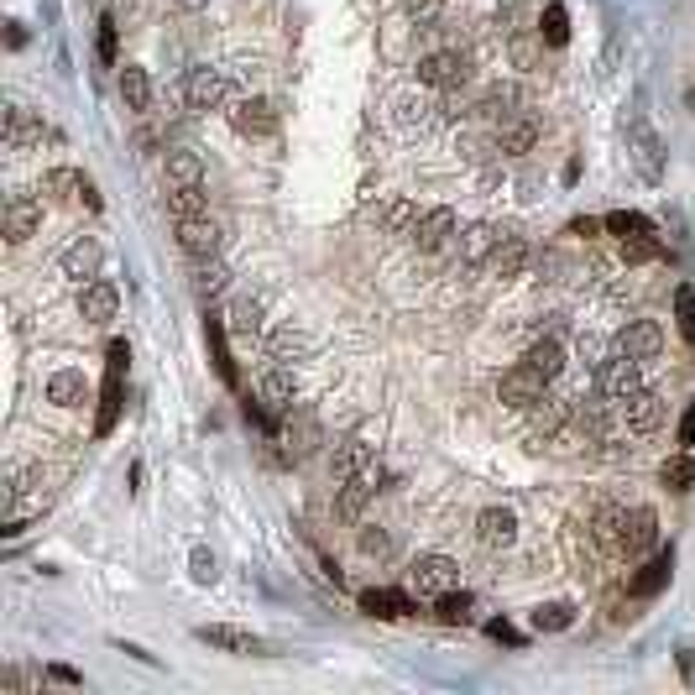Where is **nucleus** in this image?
Segmentation results:
<instances>
[{
    "label": "nucleus",
    "mask_w": 695,
    "mask_h": 695,
    "mask_svg": "<svg viewBox=\"0 0 695 695\" xmlns=\"http://www.w3.org/2000/svg\"><path fill=\"white\" fill-rule=\"evenodd\" d=\"M534 262V246H528L523 236H513V230H507V236L497 241V251L492 257H486V272L492 277H523V267Z\"/></svg>",
    "instance_id": "27"
},
{
    "label": "nucleus",
    "mask_w": 695,
    "mask_h": 695,
    "mask_svg": "<svg viewBox=\"0 0 695 695\" xmlns=\"http://www.w3.org/2000/svg\"><path fill=\"white\" fill-rule=\"evenodd\" d=\"M523 361L534 366L539 377H549V382H554V377L565 372V345H560V340H534V345H528V356H523Z\"/></svg>",
    "instance_id": "37"
},
{
    "label": "nucleus",
    "mask_w": 695,
    "mask_h": 695,
    "mask_svg": "<svg viewBox=\"0 0 695 695\" xmlns=\"http://www.w3.org/2000/svg\"><path fill=\"white\" fill-rule=\"evenodd\" d=\"M42 189H48L58 204H89V210H100V194H95V183H89L79 168H48V178H42Z\"/></svg>",
    "instance_id": "18"
},
{
    "label": "nucleus",
    "mask_w": 695,
    "mask_h": 695,
    "mask_svg": "<svg viewBox=\"0 0 695 695\" xmlns=\"http://www.w3.org/2000/svg\"><path fill=\"white\" fill-rule=\"evenodd\" d=\"M460 586V565L450 560V554H419V560L408 565V591L413 596H445Z\"/></svg>",
    "instance_id": "6"
},
{
    "label": "nucleus",
    "mask_w": 695,
    "mask_h": 695,
    "mask_svg": "<svg viewBox=\"0 0 695 695\" xmlns=\"http://www.w3.org/2000/svg\"><path fill=\"white\" fill-rule=\"evenodd\" d=\"M225 100H230V79L220 74V68H189V74H183V105H189L194 115L225 110Z\"/></svg>",
    "instance_id": "8"
},
{
    "label": "nucleus",
    "mask_w": 695,
    "mask_h": 695,
    "mask_svg": "<svg viewBox=\"0 0 695 695\" xmlns=\"http://www.w3.org/2000/svg\"><path fill=\"white\" fill-rule=\"evenodd\" d=\"M189 575H194L199 586H215V581H220V565H215V554L204 549V544H199V549L189 554Z\"/></svg>",
    "instance_id": "49"
},
{
    "label": "nucleus",
    "mask_w": 695,
    "mask_h": 695,
    "mask_svg": "<svg viewBox=\"0 0 695 695\" xmlns=\"http://www.w3.org/2000/svg\"><path fill=\"white\" fill-rule=\"evenodd\" d=\"M178 6H183V11H199V6H210V0H178Z\"/></svg>",
    "instance_id": "59"
},
{
    "label": "nucleus",
    "mask_w": 695,
    "mask_h": 695,
    "mask_svg": "<svg viewBox=\"0 0 695 695\" xmlns=\"http://www.w3.org/2000/svg\"><path fill=\"white\" fill-rule=\"evenodd\" d=\"M408 16H419V21H434V16H439V0H408Z\"/></svg>",
    "instance_id": "58"
},
{
    "label": "nucleus",
    "mask_w": 695,
    "mask_h": 695,
    "mask_svg": "<svg viewBox=\"0 0 695 695\" xmlns=\"http://www.w3.org/2000/svg\"><path fill=\"white\" fill-rule=\"evenodd\" d=\"M617 246H622V262H633V267L664 257V241H659V236H622Z\"/></svg>",
    "instance_id": "43"
},
{
    "label": "nucleus",
    "mask_w": 695,
    "mask_h": 695,
    "mask_svg": "<svg viewBox=\"0 0 695 695\" xmlns=\"http://www.w3.org/2000/svg\"><path fill=\"white\" fill-rule=\"evenodd\" d=\"M372 215H377V225L387 230V236H413V230H419V210H413L408 199H387Z\"/></svg>",
    "instance_id": "34"
},
{
    "label": "nucleus",
    "mask_w": 695,
    "mask_h": 695,
    "mask_svg": "<svg viewBox=\"0 0 695 695\" xmlns=\"http://www.w3.org/2000/svg\"><path fill=\"white\" fill-rule=\"evenodd\" d=\"M648 549H659L654 507H622V518H617V560H643Z\"/></svg>",
    "instance_id": "3"
},
{
    "label": "nucleus",
    "mask_w": 695,
    "mask_h": 695,
    "mask_svg": "<svg viewBox=\"0 0 695 695\" xmlns=\"http://www.w3.org/2000/svg\"><path fill=\"white\" fill-rule=\"evenodd\" d=\"M622 136H628V157L643 183H659L664 178V136L648 126L643 110H628V121H622Z\"/></svg>",
    "instance_id": "2"
},
{
    "label": "nucleus",
    "mask_w": 695,
    "mask_h": 695,
    "mask_svg": "<svg viewBox=\"0 0 695 695\" xmlns=\"http://www.w3.org/2000/svg\"><path fill=\"white\" fill-rule=\"evenodd\" d=\"M544 387H549V377H539L528 361H518L513 372H502V382H497V398H502L507 408H523V413H528V408H534V403L544 398Z\"/></svg>",
    "instance_id": "11"
},
{
    "label": "nucleus",
    "mask_w": 695,
    "mask_h": 695,
    "mask_svg": "<svg viewBox=\"0 0 695 695\" xmlns=\"http://www.w3.org/2000/svg\"><path fill=\"white\" fill-rule=\"evenodd\" d=\"M434 617L439 622H450V628H455V622H471V591H445V596H434Z\"/></svg>",
    "instance_id": "42"
},
{
    "label": "nucleus",
    "mask_w": 695,
    "mask_h": 695,
    "mask_svg": "<svg viewBox=\"0 0 695 695\" xmlns=\"http://www.w3.org/2000/svg\"><path fill=\"white\" fill-rule=\"evenodd\" d=\"M539 136H544V126L534 121V115H518V121H502V126H497L492 147H497L502 157H528V152L539 147Z\"/></svg>",
    "instance_id": "22"
},
{
    "label": "nucleus",
    "mask_w": 695,
    "mask_h": 695,
    "mask_svg": "<svg viewBox=\"0 0 695 695\" xmlns=\"http://www.w3.org/2000/svg\"><path fill=\"white\" fill-rule=\"evenodd\" d=\"M100 262H105L100 241L95 236H79L74 246L63 251V277H74V283L84 288V283H95V277H100Z\"/></svg>",
    "instance_id": "23"
},
{
    "label": "nucleus",
    "mask_w": 695,
    "mask_h": 695,
    "mask_svg": "<svg viewBox=\"0 0 695 695\" xmlns=\"http://www.w3.org/2000/svg\"><path fill=\"white\" fill-rule=\"evenodd\" d=\"M168 215L183 220V215H210L204 210V183L199 189H168Z\"/></svg>",
    "instance_id": "46"
},
{
    "label": "nucleus",
    "mask_w": 695,
    "mask_h": 695,
    "mask_svg": "<svg viewBox=\"0 0 695 695\" xmlns=\"http://www.w3.org/2000/svg\"><path fill=\"white\" fill-rule=\"evenodd\" d=\"M126 366H131V345L126 340H110V351H105V392H100V413H95V439H110V429L121 424V408H126Z\"/></svg>",
    "instance_id": "1"
},
{
    "label": "nucleus",
    "mask_w": 695,
    "mask_h": 695,
    "mask_svg": "<svg viewBox=\"0 0 695 695\" xmlns=\"http://www.w3.org/2000/svg\"><path fill=\"white\" fill-rule=\"evenodd\" d=\"M486 638L502 643V648H523V643H528V638L513 628V622H507V617H492V622H486Z\"/></svg>",
    "instance_id": "50"
},
{
    "label": "nucleus",
    "mask_w": 695,
    "mask_h": 695,
    "mask_svg": "<svg viewBox=\"0 0 695 695\" xmlns=\"http://www.w3.org/2000/svg\"><path fill=\"white\" fill-rule=\"evenodd\" d=\"M523 6V0H502V11H518Z\"/></svg>",
    "instance_id": "60"
},
{
    "label": "nucleus",
    "mask_w": 695,
    "mask_h": 695,
    "mask_svg": "<svg viewBox=\"0 0 695 695\" xmlns=\"http://www.w3.org/2000/svg\"><path fill=\"white\" fill-rule=\"evenodd\" d=\"M110 643H115V648H121V654H131L136 664H157V654H147V648H142V643H126V638H110Z\"/></svg>",
    "instance_id": "56"
},
{
    "label": "nucleus",
    "mask_w": 695,
    "mask_h": 695,
    "mask_svg": "<svg viewBox=\"0 0 695 695\" xmlns=\"http://www.w3.org/2000/svg\"><path fill=\"white\" fill-rule=\"evenodd\" d=\"M659 481L669 486V492H690V486H695V455L690 450H680V455H669L664 460V466H659Z\"/></svg>",
    "instance_id": "38"
},
{
    "label": "nucleus",
    "mask_w": 695,
    "mask_h": 695,
    "mask_svg": "<svg viewBox=\"0 0 695 695\" xmlns=\"http://www.w3.org/2000/svg\"><path fill=\"white\" fill-rule=\"evenodd\" d=\"M189 288H194V298L204 309L215 304V298L230 288V272H225V262L220 257H194V267H189Z\"/></svg>",
    "instance_id": "24"
},
{
    "label": "nucleus",
    "mask_w": 695,
    "mask_h": 695,
    "mask_svg": "<svg viewBox=\"0 0 695 695\" xmlns=\"http://www.w3.org/2000/svg\"><path fill=\"white\" fill-rule=\"evenodd\" d=\"M565 419H570V408L560 398H549V392H544L534 408H528V429H534V439H554V434L565 429Z\"/></svg>",
    "instance_id": "33"
},
{
    "label": "nucleus",
    "mask_w": 695,
    "mask_h": 695,
    "mask_svg": "<svg viewBox=\"0 0 695 695\" xmlns=\"http://www.w3.org/2000/svg\"><path fill=\"white\" fill-rule=\"evenodd\" d=\"M664 419H669V403L659 398V392H648V387H638L633 398L622 403V424H628L633 434H659Z\"/></svg>",
    "instance_id": "16"
},
{
    "label": "nucleus",
    "mask_w": 695,
    "mask_h": 695,
    "mask_svg": "<svg viewBox=\"0 0 695 695\" xmlns=\"http://www.w3.org/2000/svg\"><path fill=\"white\" fill-rule=\"evenodd\" d=\"M361 554L387 560V554H392V534H382V528H361Z\"/></svg>",
    "instance_id": "51"
},
{
    "label": "nucleus",
    "mask_w": 695,
    "mask_h": 695,
    "mask_svg": "<svg viewBox=\"0 0 695 695\" xmlns=\"http://www.w3.org/2000/svg\"><path fill=\"white\" fill-rule=\"evenodd\" d=\"M225 324H230L236 335L257 340V335H262V304H257V298H236V304H230V314H225Z\"/></svg>",
    "instance_id": "39"
},
{
    "label": "nucleus",
    "mask_w": 695,
    "mask_h": 695,
    "mask_svg": "<svg viewBox=\"0 0 695 695\" xmlns=\"http://www.w3.org/2000/svg\"><path fill=\"white\" fill-rule=\"evenodd\" d=\"M115 309H121V293H115V283H105V277H95V283L79 288V314H84V324H110Z\"/></svg>",
    "instance_id": "25"
},
{
    "label": "nucleus",
    "mask_w": 695,
    "mask_h": 695,
    "mask_svg": "<svg viewBox=\"0 0 695 695\" xmlns=\"http://www.w3.org/2000/svg\"><path fill=\"white\" fill-rule=\"evenodd\" d=\"M643 387V361H633V356H612V361H601V372H596V392H601V403H628L633 392Z\"/></svg>",
    "instance_id": "7"
},
{
    "label": "nucleus",
    "mask_w": 695,
    "mask_h": 695,
    "mask_svg": "<svg viewBox=\"0 0 695 695\" xmlns=\"http://www.w3.org/2000/svg\"><path fill=\"white\" fill-rule=\"evenodd\" d=\"M476 539L486 549H513V539H518V513H513V507H486V513L476 518Z\"/></svg>",
    "instance_id": "26"
},
{
    "label": "nucleus",
    "mask_w": 695,
    "mask_h": 695,
    "mask_svg": "<svg viewBox=\"0 0 695 695\" xmlns=\"http://www.w3.org/2000/svg\"><path fill=\"white\" fill-rule=\"evenodd\" d=\"M544 32L534 27V32H513V68H528V74H534L539 68V58H544Z\"/></svg>",
    "instance_id": "40"
},
{
    "label": "nucleus",
    "mask_w": 695,
    "mask_h": 695,
    "mask_svg": "<svg viewBox=\"0 0 695 695\" xmlns=\"http://www.w3.org/2000/svg\"><path fill=\"white\" fill-rule=\"evenodd\" d=\"M48 136H58L42 115H32V110H21V105H11L6 110V147H16V152H27V147H42Z\"/></svg>",
    "instance_id": "21"
},
{
    "label": "nucleus",
    "mask_w": 695,
    "mask_h": 695,
    "mask_svg": "<svg viewBox=\"0 0 695 695\" xmlns=\"http://www.w3.org/2000/svg\"><path fill=\"white\" fill-rule=\"evenodd\" d=\"M48 403H58V408H79V403H89V377L74 372V366L53 372V377H48Z\"/></svg>",
    "instance_id": "32"
},
{
    "label": "nucleus",
    "mask_w": 695,
    "mask_h": 695,
    "mask_svg": "<svg viewBox=\"0 0 695 695\" xmlns=\"http://www.w3.org/2000/svg\"><path fill=\"white\" fill-rule=\"evenodd\" d=\"M575 617H581L575 601H539V607L528 612V628H534V633H570Z\"/></svg>",
    "instance_id": "31"
},
{
    "label": "nucleus",
    "mask_w": 695,
    "mask_h": 695,
    "mask_svg": "<svg viewBox=\"0 0 695 695\" xmlns=\"http://www.w3.org/2000/svg\"><path fill=\"white\" fill-rule=\"evenodd\" d=\"M675 664H680V680L695 685V648H675Z\"/></svg>",
    "instance_id": "55"
},
{
    "label": "nucleus",
    "mask_w": 695,
    "mask_h": 695,
    "mask_svg": "<svg viewBox=\"0 0 695 695\" xmlns=\"http://www.w3.org/2000/svg\"><path fill=\"white\" fill-rule=\"evenodd\" d=\"M617 351L633 356V361H654L664 351V330L654 319H633V324H622V330H617Z\"/></svg>",
    "instance_id": "20"
},
{
    "label": "nucleus",
    "mask_w": 695,
    "mask_h": 695,
    "mask_svg": "<svg viewBox=\"0 0 695 695\" xmlns=\"http://www.w3.org/2000/svg\"><path fill=\"white\" fill-rule=\"evenodd\" d=\"M48 680L53 685H84V675H79L74 664H48Z\"/></svg>",
    "instance_id": "53"
},
{
    "label": "nucleus",
    "mask_w": 695,
    "mask_h": 695,
    "mask_svg": "<svg viewBox=\"0 0 695 695\" xmlns=\"http://www.w3.org/2000/svg\"><path fill=\"white\" fill-rule=\"evenodd\" d=\"M335 481H361L372 486V492H382V460L372 445H361V439H340L335 445Z\"/></svg>",
    "instance_id": "5"
},
{
    "label": "nucleus",
    "mask_w": 695,
    "mask_h": 695,
    "mask_svg": "<svg viewBox=\"0 0 695 695\" xmlns=\"http://www.w3.org/2000/svg\"><path fill=\"white\" fill-rule=\"evenodd\" d=\"M121 100H126V110H147L152 105V79H147L142 63H126L121 68Z\"/></svg>",
    "instance_id": "36"
},
{
    "label": "nucleus",
    "mask_w": 695,
    "mask_h": 695,
    "mask_svg": "<svg viewBox=\"0 0 695 695\" xmlns=\"http://www.w3.org/2000/svg\"><path fill=\"white\" fill-rule=\"evenodd\" d=\"M199 643H210L220 648V654H241V659H262L272 654V643L257 638V633H246V628H230V622H204V628H194Z\"/></svg>",
    "instance_id": "10"
},
{
    "label": "nucleus",
    "mask_w": 695,
    "mask_h": 695,
    "mask_svg": "<svg viewBox=\"0 0 695 695\" xmlns=\"http://www.w3.org/2000/svg\"><path fill=\"white\" fill-rule=\"evenodd\" d=\"M230 126H236V136H246V142H272L277 126H283V115H277L272 100L251 95V100H236V110H230Z\"/></svg>",
    "instance_id": "9"
},
{
    "label": "nucleus",
    "mask_w": 695,
    "mask_h": 695,
    "mask_svg": "<svg viewBox=\"0 0 695 695\" xmlns=\"http://www.w3.org/2000/svg\"><path fill=\"white\" fill-rule=\"evenodd\" d=\"M230 324H225V314H215V309H204V340H210V361H215V372H220V382L236 392L241 387V372H236V361H230Z\"/></svg>",
    "instance_id": "19"
},
{
    "label": "nucleus",
    "mask_w": 695,
    "mask_h": 695,
    "mask_svg": "<svg viewBox=\"0 0 695 695\" xmlns=\"http://www.w3.org/2000/svg\"><path fill=\"white\" fill-rule=\"evenodd\" d=\"M607 230L622 241V236H654V220L648 215H638V210H612L607 215Z\"/></svg>",
    "instance_id": "44"
},
{
    "label": "nucleus",
    "mask_w": 695,
    "mask_h": 695,
    "mask_svg": "<svg viewBox=\"0 0 695 695\" xmlns=\"http://www.w3.org/2000/svg\"><path fill=\"white\" fill-rule=\"evenodd\" d=\"M680 445H685V450H695V398H690L685 419H680Z\"/></svg>",
    "instance_id": "57"
},
{
    "label": "nucleus",
    "mask_w": 695,
    "mask_h": 695,
    "mask_svg": "<svg viewBox=\"0 0 695 695\" xmlns=\"http://www.w3.org/2000/svg\"><path fill=\"white\" fill-rule=\"evenodd\" d=\"M675 324H680L685 345H695V288H690V283L675 288Z\"/></svg>",
    "instance_id": "47"
},
{
    "label": "nucleus",
    "mask_w": 695,
    "mask_h": 695,
    "mask_svg": "<svg viewBox=\"0 0 695 695\" xmlns=\"http://www.w3.org/2000/svg\"><path fill=\"white\" fill-rule=\"evenodd\" d=\"M601 230H607V220L581 215V220H570V225H565V236H586V241H591V236H601Z\"/></svg>",
    "instance_id": "52"
},
{
    "label": "nucleus",
    "mask_w": 695,
    "mask_h": 695,
    "mask_svg": "<svg viewBox=\"0 0 695 695\" xmlns=\"http://www.w3.org/2000/svg\"><path fill=\"white\" fill-rule=\"evenodd\" d=\"M0 230H6V241H11V246L32 241L37 230H42V199H32V194H11V199H6V215H0Z\"/></svg>",
    "instance_id": "14"
},
{
    "label": "nucleus",
    "mask_w": 695,
    "mask_h": 695,
    "mask_svg": "<svg viewBox=\"0 0 695 695\" xmlns=\"http://www.w3.org/2000/svg\"><path fill=\"white\" fill-rule=\"evenodd\" d=\"M413 241H419V251H445L450 241H455V210H445V204H439V210H429V215H419V230H413Z\"/></svg>",
    "instance_id": "29"
},
{
    "label": "nucleus",
    "mask_w": 695,
    "mask_h": 695,
    "mask_svg": "<svg viewBox=\"0 0 695 695\" xmlns=\"http://www.w3.org/2000/svg\"><path fill=\"white\" fill-rule=\"evenodd\" d=\"M162 178H168V189H199L204 183V157L189 152V147H173L162 157Z\"/></svg>",
    "instance_id": "28"
},
{
    "label": "nucleus",
    "mask_w": 695,
    "mask_h": 695,
    "mask_svg": "<svg viewBox=\"0 0 695 695\" xmlns=\"http://www.w3.org/2000/svg\"><path fill=\"white\" fill-rule=\"evenodd\" d=\"M293 392H298L293 372H277V366H272V372L262 377V387H257V398H262L272 413H288V408H293Z\"/></svg>",
    "instance_id": "35"
},
{
    "label": "nucleus",
    "mask_w": 695,
    "mask_h": 695,
    "mask_svg": "<svg viewBox=\"0 0 695 695\" xmlns=\"http://www.w3.org/2000/svg\"><path fill=\"white\" fill-rule=\"evenodd\" d=\"M513 105H518V89H486L481 105H476V115H486V121H507Z\"/></svg>",
    "instance_id": "45"
},
{
    "label": "nucleus",
    "mask_w": 695,
    "mask_h": 695,
    "mask_svg": "<svg viewBox=\"0 0 695 695\" xmlns=\"http://www.w3.org/2000/svg\"><path fill=\"white\" fill-rule=\"evenodd\" d=\"M669 575H675V544H669V549H654V560L628 575V601H654V596L669 586Z\"/></svg>",
    "instance_id": "13"
},
{
    "label": "nucleus",
    "mask_w": 695,
    "mask_h": 695,
    "mask_svg": "<svg viewBox=\"0 0 695 695\" xmlns=\"http://www.w3.org/2000/svg\"><path fill=\"white\" fill-rule=\"evenodd\" d=\"M173 236L183 246V257H215V251H220V225L210 215H183V220H173Z\"/></svg>",
    "instance_id": "15"
},
{
    "label": "nucleus",
    "mask_w": 695,
    "mask_h": 695,
    "mask_svg": "<svg viewBox=\"0 0 695 695\" xmlns=\"http://www.w3.org/2000/svg\"><path fill=\"white\" fill-rule=\"evenodd\" d=\"M27 42H32V32L21 27V21H6V48H11V53H21Z\"/></svg>",
    "instance_id": "54"
},
{
    "label": "nucleus",
    "mask_w": 695,
    "mask_h": 695,
    "mask_svg": "<svg viewBox=\"0 0 695 695\" xmlns=\"http://www.w3.org/2000/svg\"><path fill=\"white\" fill-rule=\"evenodd\" d=\"M539 32H544V42H549V48H565V42H570V11L560 6V0H549V6H544Z\"/></svg>",
    "instance_id": "41"
},
{
    "label": "nucleus",
    "mask_w": 695,
    "mask_h": 695,
    "mask_svg": "<svg viewBox=\"0 0 695 695\" xmlns=\"http://www.w3.org/2000/svg\"><path fill=\"white\" fill-rule=\"evenodd\" d=\"M466 79H471V58L455 53V48L419 58V84H429V89H460Z\"/></svg>",
    "instance_id": "12"
},
{
    "label": "nucleus",
    "mask_w": 695,
    "mask_h": 695,
    "mask_svg": "<svg viewBox=\"0 0 695 695\" xmlns=\"http://www.w3.org/2000/svg\"><path fill=\"white\" fill-rule=\"evenodd\" d=\"M356 601H361V612H372V617H382V622L419 612V596H413L408 586H403V591H398V586H366Z\"/></svg>",
    "instance_id": "17"
},
{
    "label": "nucleus",
    "mask_w": 695,
    "mask_h": 695,
    "mask_svg": "<svg viewBox=\"0 0 695 695\" xmlns=\"http://www.w3.org/2000/svg\"><path fill=\"white\" fill-rule=\"evenodd\" d=\"M507 236V230H497V225H471L466 236H460V267H486V257L497 251V241Z\"/></svg>",
    "instance_id": "30"
},
{
    "label": "nucleus",
    "mask_w": 695,
    "mask_h": 695,
    "mask_svg": "<svg viewBox=\"0 0 695 695\" xmlns=\"http://www.w3.org/2000/svg\"><path fill=\"white\" fill-rule=\"evenodd\" d=\"M685 105H690V110H695V89H685Z\"/></svg>",
    "instance_id": "61"
},
{
    "label": "nucleus",
    "mask_w": 695,
    "mask_h": 695,
    "mask_svg": "<svg viewBox=\"0 0 695 695\" xmlns=\"http://www.w3.org/2000/svg\"><path fill=\"white\" fill-rule=\"evenodd\" d=\"M277 445H283V460H309V455L324 445V424H319V413H314L309 403H293L283 434H277Z\"/></svg>",
    "instance_id": "4"
},
{
    "label": "nucleus",
    "mask_w": 695,
    "mask_h": 695,
    "mask_svg": "<svg viewBox=\"0 0 695 695\" xmlns=\"http://www.w3.org/2000/svg\"><path fill=\"white\" fill-rule=\"evenodd\" d=\"M95 58H100V68H115V16L105 11L100 21H95Z\"/></svg>",
    "instance_id": "48"
}]
</instances>
